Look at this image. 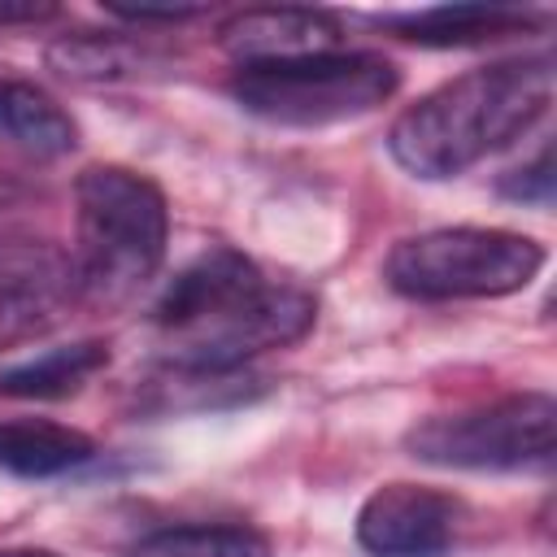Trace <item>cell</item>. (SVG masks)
<instances>
[{
  "label": "cell",
  "instance_id": "6da1fadb",
  "mask_svg": "<svg viewBox=\"0 0 557 557\" xmlns=\"http://www.w3.org/2000/svg\"><path fill=\"white\" fill-rule=\"evenodd\" d=\"M313 322V292L265 278L261 265L231 244H213L191 257L152 305L161 357L183 379L235 374L257 352L305 339Z\"/></svg>",
  "mask_w": 557,
  "mask_h": 557
},
{
  "label": "cell",
  "instance_id": "7a4b0ae2",
  "mask_svg": "<svg viewBox=\"0 0 557 557\" xmlns=\"http://www.w3.org/2000/svg\"><path fill=\"white\" fill-rule=\"evenodd\" d=\"M553 104V57H513L466 70L418 96L392 126L387 152L400 170L444 183L522 139Z\"/></svg>",
  "mask_w": 557,
  "mask_h": 557
},
{
  "label": "cell",
  "instance_id": "3957f363",
  "mask_svg": "<svg viewBox=\"0 0 557 557\" xmlns=\"http://www.w3.org/2000/svg\"><path fill=\"white\" fill-rule=\"evenodd\" d=\"M165 191L131 165H87L74 183V292L96 309L126 305L165 261Z\"/></svg>",
  "mask_w": 557,
  "mask_h": 557
},
{
  "label": "cell",
  "instance_id": "277c9868",
  "mask_svg": "<svg viewBox=\"0 0 557 557\" xmlns=\"http://www.w3.org/2000/svg\"><path fill=\"white\" fill-rule=\"evenodd\" d=\"M396 87H400V70L387 57L361 48H335L283 65H248L235 70L226 83L231 100L244 113L296 131L335 126L374 113L396 96Z\"/></svg>",
  "mask_w": 557,
  "mask_h": 557
},
{
  "label": "cell",
  "instance_id": "5b68a950",
  "mask_svg": "<svg viewBox=\"0 0 557 557\" xmlns=\"http://www.w3.org/2000/svg\"><path fill=\"white\" fill-rule=\"evenodd\" d=\"M548 252L540 239L505 226H435L400 239L383 278L409 300H496L522 292Z\"/></svg>",
  "mask_w": 557,
  "mask_h": 557
},
{
  "label": "cell",
  "instance_id": "8992f818",
  "mask_svg": "<svg viewBox=\"0 0 557 557\" xmlns=\"http://www.w3.org/2000/svg\"><path fill=\"white\" fill-rule=\"evenodd\" d=\"M557 405L548 392H509L470 409L422 418L405 453L440 470H544L553 461Z\"/></svg>",
  "mask_w": 557,
  "mask_h": 557
},
{
  "label": "cell",
  "instance_id": "52a82bcc",
  "mask_svg": "<svg viewBox=\"0 0 557 557\" xmlns=\"http://www.w3.org/2000/svg\"><path fill=\"white\" fill-rule=\"evenodd\" d=\"M466 522V505L431 483H383L357 509V544L370 557H444Z\"/></svg>",
  "mask_w": 557,
  "mask_h": 557
},
{
  "label": "cell",
  "instance_id": "ba28073f",
  "mask_svg": "<svg viewBox=\"0 0 557 557\" xmlns=\"http://www.w3.org/2000/svg\"><path fill=\"white\" fill-rule=\"evenodd\" d=\"M218 48L235 61V70L283 65L344 48V22L326 9H305V4L239 9L218 26Z\"/></svg>",
  "mask_w": 557,
  "mask_h": 557
},
{
  "label": "cell",
  "instance_id": "9c48e42d",
  "mask_svg": "<svg viewBox=\"0 0 557 557\" xmlns=\"http://www.w3.org/2000/svg\"><path fill=\"white\" fill-rule=\"evenodd\" d=\"M387 30H396L409 44L426 48H474L509 35H527L540 13L531 9H509V4H435V9H413V13H387L379 17Z\"/></svg>",
  "mask_w": 557,
  "mask_h": 557
},
{
  "label": "cell",
  "instance_id": "30bf717a",
  "mask_svg": "<svg viewBox=\"0 0 557 557\" xmlns=\"http://www.w3.org/2000/svg\"><path fill=\"white\" fill-rule=\"evenodd\" d=\"M0 144L39 161H57L78 148V126L39 83L0 74Z\"/></svg>",
  "mask_w": 557,
  "mask_h": 557
},
{
  "label": "cell",
  "instance_id": "8fae6325",
  "mask_svg": "<svg viewBox=\"0 0 557 557\" xmlns=\"http://www.w3.org/2000/svg\"><path fill=\"white\" fill-rule=\"evenodd\" d=\"M96 457V440L48 418H0V470L17 479H52Z\"/></svg>",
  "mask_w": 557,
  "mask_h": 557
},
{
  "label": "cell",
  "instance_id": "7c38bea8",
  "mask_svg": "<svg viewBox=\"0 0 557 557\" xmlns=\"http://www.w3.org/2000/svg\"><path fill=\"white\" fill-rule=\"evenodd\" d=\"M109 366L104 339H74L0 370V396L9 400H65Z\"/></svg>",
  "mask_w": 557,
  "mask_h": 557
},
{
  "label": "cell",
  "instance_id": "4fadbf2b",
  "mask_svg": "<svg viewBox=\"0 0 557 557\" xmlns=\"http://www.w3.org/2000/svg\"><path fill=\"white\" fill-rule=\"evenodd\" d=\"M48 65L74 83H117V78H139L157 70L161 57L131 35L78 30V35H61L48 44Z\"/></svg>",
  "mask_w": 557,
  "mask_h": 557
},
{
  "label": "cell",
  "instance_id": "5bb4252c",
  "mask_svg": "<svg viewBox=\"0 0 557 557\" xmlns=\"http://www.w3.org/2000/svg\"><path fill=\"white\" fill-rule=\"evenodd\" d=\"M274 544L248 522H183L139 535L126 557H270Z\"/></svg>",
  "mask_w": 557,
  "mask_h": 557
},
{
  "label": "cell",
  "instance_id": "9a60e30c",
  "mask_svg": "<svg viewBox=\"0 0 557 557\" xmlns=\"http://www.w3.org/2000/svg\"><path fill=\"white\" fill-rule=\"evenodd\" d=\"M496 191H500L505 200H518V205H548V200H553V148L544 144V148L535 152V161L509 170V174L496 183Z\"/></svg>",
  "mask_w": 557,
  "mask_h": 557
},
{
  "label": "cell",
  "instance_id": "2e32d148",
  "mask_svg": "<svg viewBox=\"0 0 557 557\" xmlns=\"http://www.w3.org/2000/svg\"><path fill=\"white\" fill-rule=\"evenodd\" d=\"M109 13L131 22V26H178V22L200 17L205 9H109Z\"/></svg>",
  "mask_w": 557,
  "mask_h": 557
},
{
  "label": "cell",
  "instance_id": "e0dca14e",
  "mask_svg": "<svg viewBox=\"0 0 557 557\" xmlns=\"http://www.w3.org/2000/svg\"><path fill=\"white\" fill-rule=\"evenodd\" d=\"M52 13V4H0V26H35Z\"/></svg>",
  "mask_w": 557,
  "mask_h": 557
},
{
  "label": "cell",
  "instance_id": "ac0fdd59",
  "mask_svg": "<svg viewBox=\"0 0 557 557\" xmlns=\"http://www.w3.org/2000/svg\"><path fill=\"white\" fill-rule=\"evenodd\" d=\"M13 200H22V183H13L9 174H0V209H9Z\"/></svg>",
  "mask_w": 557,
  "mask_h": 557
},
{
  "label": "cell",
  "instance_id": "d6986e66",
  "mask_svg": "<svg viewBox=\"0 0 557 557\" xmlns=\"http://www.w3.org/2000/svg\"><path fill=\"white\" fill-rule=\"evenodd\" d=\"M0 557H61L52 548H0Z\"/></svg>",
  "mask_w": 557,
  "mask_h": 557
}]
</instances>
